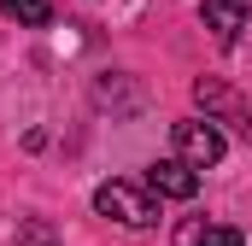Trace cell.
<instances>
[{
    "mask_svg": "<svg viewBox=\"0 0 252 246\" xmlns=\"http://www.w3.org/2000/svg\"><path fill=\"white\" fill-rule=\"evenodd\" d=\"M94 211H100V217H112L118 229H135V235L158 223V205H153V193H147V187H135V182H118V176L94 187Z\"/></svg>",
    "mask_w": 252,
    "mask_h": 246,
    "instance_id": "1",
    "label": "cell"
},
{
    "mask_svg": "<svg viewBox=\"0 0 252 246\" xmlns=\"http://www.w3.org/2000/svg\"><path fill=\"white\" fill-rule=\"evenodd\" d=\"M170 141H176V158H188L193 170H205V164H217L223 158V135H217V123L205 118H182V123H170Z\"/></svg>",
    "mask_w": 252,
    "mask_h": 246,
    "instance_id": "2",
    "label": "cell"
},
{
    "mask_svg": "<svg viewBox=\"0 0 252 246\" xmlns=\"http://www.w3.org/2000/svg\"><path fill=\"white\" fill-rule=\"evenodd\" d=\"M147 187L158 199H193L199 193V170L188 158H158V164H147Z\"/></svg>",
    "mask_w": 252,
    "mask_h": 246,
    "instance_id": "3",
    "label": "cell"
},
{
    "mask_svg": "<svg viewBox=\"0 0 252 246\" xmlns=\"http://www.w3.org/2000/svg\"><path fill=\"white\" fill-rule=\"evenodd\" d=\"M193 100H199L205 112H217L223 123H235V129H241V135L252 141V112L241 106V100H235V94H229V88H223V82H211V76H205V82H193Z\"/></svg>",
    "mask_w": 252,
    "mask_h": 246,
    "instance_id": "4",
    "label": "cell"
},
{
    "mask_svg": "<svg viewBox=\"0 0 252 246\" xmlns=\"http://www.w3.org/2000/svg\"><path fill=\"white\" fill-rule=\"evenodd\" d=\"M199 18H205V30L223 47H235L241 30H247V0H199Z\"/></svg>",
    "mask_w": 252,
    "mask_h": 246,
    "instance_id": "5",
    "label": "cell"
},
{
    "mask_svg": "<svg viewBox=\"0 0 252 246\" xmlns=\"http://www.w3.org/2000/svg\"><path fill=\"white\" fill-rule=\"evenodd\" d=\"M170 246H247V241H241V229H229L217 217H182Z\"/></svg>",
    "mask_w": 252,
    "mask_h": 246,
    "instance_id": "6",
    "label": "cell"
},
{
    "mask_svg": "<svg viewBox=\"0 0 252 246\" xmlns=\"http://www.w3.org/2000/svg\"><path fill=\"white\" fill-rule=\"evenodd\" d=\"M0 12L18 18V24H30V30H47L53 24V0H0Z\"/></svg>",
    "mask_w": 252,
    "mask_h": 246,
    "instance_id": "7",
    "label": "cell"
},
{
    "mask_svg": "<svg viewBox=\"0 0 252 246\" xmlns=\"http://www.w3.org/2000/svg\"><path fill=\"white\" fill-rule=\"evenodd\" d=\"M18 246H59V235H53L47 223H35V217H24V223H18Z\"/></svg>",
    "mask_w": 252,
    "mask_h": 246,
    "instance_id": "8",
    "label": "cell"
}]
</instances>
